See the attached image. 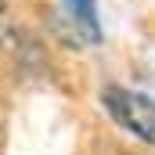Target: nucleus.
<instances>
[{"instance_id":"f257e3e1","label":"nucleus","mask_w":155,"mask_h":155,"mask_svg":"<svg viewBox=\"0 0 155 155\" xmlns=\"http://www.w3.org/2000/svg\"><path fill=\"white\" fill-rule=\"evenodd\" d=\"M105 108L112 112L119 126H126L130 134H137L141 141L155 144V101L137 94V90H126V87H105Z\"/></svg>"},{"instance_id":"f03ea898","label":"nucleus","mask_w":155,"mask_h":155,"mask_svg":"<svg viewBox=\"0 0 155 155\" xmlns=\"http://www.w3.org/2000/svg\"><path fill=\"white\" fill-rule=\"evenodd\" d=\"M65 7H69V15L76 18V25L83 29V36L90 40V43H97V40H101V22H97L94 0H65Z\"/></svg>"}]
</instances>
